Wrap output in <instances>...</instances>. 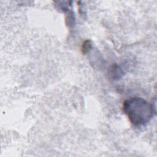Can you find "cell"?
Here are the masks:
<instances>
[{
  "instance_id": "6da1fadb",
  "label": "cell",
  "mask_w": 157,
  "mask_h": 157,
  "mask_svg": "<svg viewBox=\"0 0 157 157\" xmlns=\"http://www.w3.org/2000/svg\"><path fill=\"white\" fill-rule=\"evenodd\" d=\"M123 110L129 121L136 126L147 124L155 114L153 104L139 97H133L124 101Z\"/></svg>"
},
{
  "instance_id": "7a4b0ae2",
  "label": "cell",
  "mask_w": 157,
  "mask_h": 157,
  "mask_svg": "<svg viewBox=\"0 0 157 157\" xmlns=\"http://www.w3.org/2000/svg\"><path fill=\"white\" fill-rule=\"evenodd\" d=\"M110 74L113 79L118 80L123 75V74H124V71L121 66L114 64L112 66L110 69Z\"/></svg>"
},
{
  "instance_id": "3957f363",
  "label": "cell",
  "mask_w": 157,
  "mask_h": 157,
  "mask_svg": "<svg viewBox=\"0 0 157 157\" xmlns=\"http://www.w3.org/2000/svg\"><path fill=\"white\" fill-rule=\"evenodd\" d=\"M67 12V13L66 17V24L69 28L74 27L75 25V17L74 15V13L72 9Z\"/></svg>"
},
{
  "instance_id": "277c9868",
  "label": "cell",
  "mask_w": 157,
  "mask_h": 157,
  "mask_svg": "<svg viewBox=\"0 0 157 157\" xmlns=\"http://www.w3.org/2000/svg\"><path fill=\"white\" fill-rule=\"evenodd\" d=\"M93 48V43L91 40H86L83 42L82 45V52L83 54H86L90 52Z\"/></svg>"
}]
</instances>
